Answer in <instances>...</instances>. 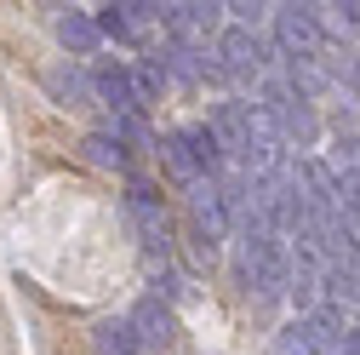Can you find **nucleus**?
I'll use <instances>...</instances> for the list:
<instances>
[{
	"label": "nucleus",
	"mask_w": 360,
	"mask_h": 355,
	"mask_svg": "<svg viewBox=\"0 0 360 355\" xmlns=\"http://www.w3.org/2000/svg\"><path fill=\"white\" fill-rule=\"evenodd\" d=\"M275 40L281 58H314L321 52V6H275Z\"/></svg>",
	"instance_id": "nucleus-1"
},
{
	"label": "nucleus",
	"mask_w": 360,
	"mask_h": 355,
	"mask_svg": "<svg viewBox=\"0 0 360 355\" xmlns=\"http://www.w3.org/2000/svg\"><path fill=\"white\" fill-rule=\"evenodd\" d=\"M189 206H195V224H200V247L212 252L217 241H223V230H229V206H223V189L212 184V178H195L189 184Z\"/></svg>",
	"instance_id": "nucleus-2"
},
{
	"label": "nucleus",
	"mask_w": 360,
	"mask_h": 355,
	"mask_svg": "<svg viewBox=\"0 0 360 355\" xmlns=\"http://www.w3.org/2000/svg\"><path fill=\"white\" fill-rule=\"evenodd\" d=\"M212 52H217V69H223V75H257V69H263V46H257V35L240 29V23H235V29H223Z\"/></svg>",
	"instance_id": "nucleus-3"
},
{
	"label": "nucleus",
	"mask_w": 360,
	"mask_h": 355,
	"mask_svg": "<svg viewBox=\"0 0 360 355\" xmlns=\"http://www.w3.org/2000/svg\"><path fill=\"white\" fill-rule=\"evenodd\" d=\"M98 98H109L115 115H138V109H143L138 80H131V69H120V63H109V69L98 75Z\"/></svg>",
	"instance_id": "nucleus-4"
},
{
	"label": "nucleus",
	"mask_w": 360,
	"mask_h": 355,
	"mask_svg": "<svg viewBox=\"0 0 360 355\" xmlns=\"http://www.w3.org/2000/svg\"><path fill=\"white\" fill-rule=\"evenodd\" d=\"M131 332H138L143 349H160V344L172 338V309H166L160 298H143L138 309H131Z\"/></svg>",
	"instance_id": "nucleus-5"
},
{
	"label": "nucleus",
	"mask_w": 360,
	"mask_h": 355,
	"mask_svg": "<svg viewBox=\"0 0 360 355\" xmlns=\"http://www.w3.org/2000/svg\"><path fill=\"white\" fill-rule=\"evenodd\" d=\"M46 92L58 104H69V109H86L92 104V80H86L75 63H58V69H46Z\"/></svg>",
	"instance_id": "nucleus-6"
},
{
	"label": "nucleus",
	"mask_w": 360,
	"mask_h": 355,
	"mask_svg": "<svg viewBox=\"0 0 360 355\" xmlns=\"http://www.w3.org/2000/svg\"><path fill=\"white\" fill-rule=\"evenodd\" d=\"M58 40H63V52H75V58H86V52H98V18H86V12H63L58 18Z\"/></svg>",
	"instance_id": "nucleus-7"
},
{
	"label": "nucleus",
	"mask_w": 360,
	"mask_h": 355,
	"mask_svg": "<svg viewBox=\"0 0 360 355\" xmlns=\"http://www.w3.org/2000/svg\"><path fill=\"white\" fill-rule=\"evenodd\" d=\"M177 138H184V149H189V161H195V172H217V161H223V138H217V132L212 126H177Z\"/></svg>",
	"instance_id": "nucleus-8"
},
{
	"label": "nucleus",
	"mask_w": 360,
	"mask_h": 355,
	"mask_svg": "<svg viewBox=\"0 0 360 355\" xmlns=\"http://www.w3.org/2000/svg\"><path fill=\"white\" fill-rule=\"evenodd\" d=\"M246 120H252V104H217L212 132H217V138L229 144L235 155H246Z\"/></svg>",
	"instance_id": "nucleus-9"
},
{
	"label": "nucleus",
	"mask_w": 360,
	"mask_h": 355,
	"mask_svg": "<svg viewBox=\"0 0 360 355\" xmlns=\"http://www.w3.org/2000/svg\"><path fill=\"white\" fill-rule=\"evenodd\" d=\"M131 218H138V230H143V247L166 252V218H160V206H155L149 189H131Z\"/></svg>",
	"instance_id": "nucleus-10"
},
{
	"label": "nucleus",
	"mask_w": 360,
	"mask_h": 355,
	"mask_svg": "<svg viewBox=\"0 0 360 355\" xmlns=\"http://www.w3.org/2000/svg\"><path fill=\"white\" fill-rule=\"evenodd\" d=\"M138 332H131V321H103L98 327V355H138Z\"/></svg>",
	"instance_id": "nucleus-11"
},
{
	"label": "nucleus",
	"mask_w": 360,
	"mask_h": 355,
	"mask_svg": "<svg viewBox=\"0 0 360 355\" xmlns=\"http://www.w3.org/2000/svg\"><path fill=\"white\" fill-rule=\"evenodd\" d=\"M86 155H92L98 166H126V149H120V138H109V132H92V138H86Z\"/></svg>",
	"instance_id": "nucleus-12"
},
{
	"label": "nucleus",
	"mask_w": 360,
	"mask_h": 355,
	"mask_svg": "<svg viewBox=\"0 0 360 355\" xmlns=\"http://www.w3.org/2000/svg\"><path fill=\"white\" fill-rule=\"evenodd\" d=\"M98 35H109V40H126V35H131V18H126V6H103V12H98Z\"/></svg>",
	"instance_id": "nucleus-13"
},
{
	"label": "nucleus",
	"mask_w": 360,
	"mask_h": 355,
	"mask_svg": "<svg viewBox=\"0 0 360 355\" xmlns=\"http://www.w3.org/2000/svg\"><path fill=\"white\" fill-rule=\"evenodd\" d=\"M354 86H360V58H354Z\"/></svg>",
	"instance_id": "nucleus-14"
}]
</instances>
